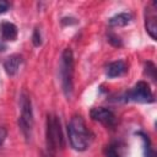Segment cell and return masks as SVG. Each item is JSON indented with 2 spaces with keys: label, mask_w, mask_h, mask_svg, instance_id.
<instances>
[{
  "label": "cell",
  "mask_w": 157,
  "mask_h": 157,
  "mask_svg": "<svg viewBox=\"0 0 157 157\" xmlns=\"http://www.w3.org/2000/svg\"><path fill=\"white\" fill-rule=\"evenodd\" d=\"M67 135L70 145L76 151H85L92 141V134L86 126L81 115H74L67 125Z\"/></svg>",
  "instance_id": "obj_1"
},
{
  "label": "cell",
  "mask_w": 157,
  "mask_h": 157,
  "mask_svg": "<svg viewBox=\"0 0 157 157\" xmlns=\"http://www.w3.org/2000/svg\"><path fill=\"white\" fill-rule=\"evenodd\" d=\"M45 140H47V151L50 155L56 153L58 150L64 147V137L61 131L60 119L56 115L48 114L47 117V128H45Z\"/></svg>",
  "instance_id": "obj_2"
},
{
  "label": "cell",
  "mask_w": 157,
  "mask_h": 157,
  "mask_svg": "<svg viewBox=\"0 0 157 157\" xmlns=\"http://www.w3.org/2000/svg\"><path fill=\"white\" fill-rule=\"evenodd\" d=\"M74 54L70 48L64 49L60 59V78L65 97L71 98L74 92Z\"/></svg>",
  "instance_id": "obj_3"
},
{
  "label": "cell",
  "mask_w": 157,
  "mask_h": 157,
  "mask_svg": "<svg viewBox=\"0 0 157 157\" xmlns=\"http://www.w3.org/2000/svg\"><path fill=\"white\" fill-rule=\"evenodd\" d=\"M33 109H32V102L29 96L26 92H22L20 96V117H18V126L25 136V139L28 141L32 136V129H33Z\"/></svg>",
  "instance_id": "obj_4"
},
{
  "label": "cell",
  "mask_w": 157,
  "mask_h": 157,
  "mask_svg": "<svg viewBox=\"0 0 157 157\" xmlns=\"http://www.w3.org/2000/svg\"><path fill=\"white\" fill-rule=\"evenodd\" d=\"M123 98L126 102H137V103H152L155 101L150 85L146 81H139L129 92L125 93Z\"/></svg>",
  "instance_id": "obj_5"
},
{
  "label": "cell",
  "mask_w": 157,
  "mask_h": 157,
  "mask_svg": "<svg viewBox=\"0 0 157 157\" xmlns=\"http://www.w3.org/2000/svg\"><path fill=\"white\" fill-rule=\"evenodd\" d=\"M90 115L94 121L101 123L102 125H104L107 128H113L117 124L115 114L110 109L104 108V107H94V108H92L91 112H90Z\"/></svg>",
  "instance_id": "obj_6"
},
{
  "label": "cell",
  "mask_w": 157,
  "mask_h": 157,
  "mask_svg": "<svg viewBox=\"0 0 157 157\" xmlns=\"http://www.w3.org/2000/svg\"><path fill=\"white\" fill-rule=\"evenodd\" d=\"M145 27L148 36L156 40L157 34V10H156V1L150 2L145 9Z\"/></svg>",
  "instance_id": "obj_7"
},
{
  "label": "cell",
  "mask_w": 157,
  "mask_h": 157,
  "mask_svg": "<svg viewBox=\"0 0 157 157\" xmlns=\"http://www.w3.org/2000/svg\"><path fill=\"white\" fill-rule=\"evenodd\" d=\"M22 64V56L18 54L10 55L5 61H4V70L9 76H15Z\"/></svg>",
  "instance_id": "obj_8"
},
{
  "label": "cell",
  "mask_w": 157,
  "mask_h": 157,
  "mask_svg": "<svg viewBox=\"0 0 157 157\" xmlns=\"http://www.w3.org/2000/svg\"><path fill=\"white\" fill-rule=\"evenodd\" d=\"M126 145L123 141H113L105 147V157H125Z\"/></svg>",
  "instance_id": "obj_9"
},
{
  "label": "cell",
  "mask_w": 157,
  "mask_h": 157,
  "mask_svg": "<svg viewBox=\"0 0 157 157\" xmlns=\"http://www.w3.org/2000/svg\"><path fill=\"white\" fill-rule=\"evenodd\" d=\"M128 71V65L125 61L123 60H117V61H112L108 64L107 66V76L113 78V77H119L121 75H124Z\"/></svg>",
  "instance_id": "obj_10"
},
{
  "label": "cell",
  "mask_w": 157,
  "mask_h": 157,
  "mask_svg": "<svg viewBox=\"0 0 157 157\" xmlns=\"http://www.w3.org/2000/svg\"><path fill=\"white\" fill-rule=\"evenodd\" d=\"M0 33H1V38L4 40H16L18 31L15 23L9 22V21H4L0 23Z\"/></svg>",
  "instance_id": "obj_11"
},
{
  "label": "cell",
  "mask_w": 157,
  "mask_h": 157,
  "mask_svg": "<svg viewBox=\"0 0 157 157\" xmlns=\"http://www.w3.org/2000/svg\"><path fill=\"white\" fill-rule=\"evenodd\" d=\"M132 21V15L129 12H120L114 15L113 17L109 18V25L112 27H124L126 25H129Z\"/></svg>",
  "instance_id": "obj_12"
},
{
  "label": "cell",
  "mask_w": 157,
  "mask_h": 157,
  "mask_svg": "<svg viewBox=\"0 0 157 157\" xmlns=\"http://www.w3.org/2000/svg\"><path fill=\"white\" fill-rule=\"evenodd\" d=\"M137 135L141 136V139L144 141V156L145 157H156V153H155V151L152 148L151 140H150L148 135H146L145 132H141V131H139Z\"/></svg>",
  "instance_id": "obj_13"
},
{
  "label": "cell",
  "mask_w": 157,
  "mask_h": 157,
  "mask_svg": "<svg viewBox=\"0 0 157 157\" xmlns=\"http://www.w3.org/2000/svg\"><path fill=\"white\" fill-rule=\"evenodd\" d=\"M145 72L152 80H156V66L153 65V63H151V61H147L146 63V65H145Z\"/></svg>",
  "instance_id": "obj_14"
},
{
  "label": "cell",
  "mask_w": 157,
  "mask_h": 157,
  "mask_svg": "<svg viewBox=\"0 0 157 157\" xmlns=\"http://www.w3.org/2000/svg\"><path fill=\"white\" fill-rule=\"evenodd\" d=\"M32 43L34 47H39L42 44V36H40L39 28H34L33 34H32Z\"/></svg>",
  "instance_id": "obj_15"
},
{
  "label": "cell",
  "mask_w": 157,
  "mask_h": 157,
  "mask_svg": "<svg viewBox=\"0 0 157 157\" xmlns=\"http://www.w3.org/2000/svg\"><path fill=\"white\" fill-rule=\"evenodd\" d=\"M108 42H109L112 45H114V47H121V45H123V42H121L120 37H118V36L114 34V33H109V34H108Z\"/></svg>",
  "instance_id": "obj_16"
},
{
  "label": "cell",
  "mask_w": 157,
  "mask_h": 157,
  "mask_svg": "<svg viewBox=\"0 0 157 157\" xmlns=\"http://www.w3.org/2000/svg\"><path fill=\"white\" fill-rule=\"evenodd\" d=\"M6 137H7V130L4 126H0V147L4 145Z\"/></svg>",
  "instance_id": "obj_17"
},
{
  "label": "cell",
  "mask_w": 157,
  "mask_h": 157,
  "mask_svg": "<svg viewBox=\"0 0 157 157\" xmlns=\"http://www.w3.org/2000/svg\"><path fill=\"white\" fill-rule=\"evenodd\" d=\"M9 9H10V2L5 0H0V13L6 12Z\"/></svg>",
  "instance_id": "obj_18"
},
{
  "label": "cell",
  "mask_w": 157,
  "mask_h": 157,
  "mask_svg": "<svg viewBox=\"0 0 157 157\" xmlns=\"http://www.w3.org/2000/svg\"><path fill=\"white\" fill-rule=\"evenodd\" d=\"M5 49H6V45L0 40V52H2V50H5Z\"/></svg>",
  "instance_id": "obj_19"
},
{
  "label": "cell",
  "mask_w": 157,
  "mask_h": 157,
  "mask_svg": "<svg viewBox=\"0 0 157 157\" xmlns=\"http://www.w3.org/2000/svg\"><path fill=\"white\" fill-rule=\"evenodd\" d=\"M42 157H55L54 155H50V153H48V152H44L43 155H42Z\"/></svg>",
  "instance_id": "obj_20"
}]
</instances>
